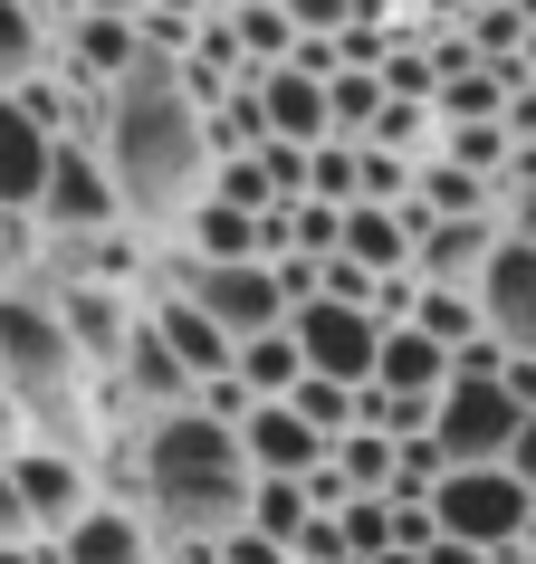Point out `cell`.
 Listing matches in <instances>:
<instances>
[{
	"label": "cell",
	"instance_id": "f546056e",
	"mask_svg": "<svg viewBox=\"0 0 536 564\" xmlns=\"http://www.w3.org/2000/svg\"><path fill=\"white\" fill-rule=\"evenodd\" d=\"M507 392H517V412H536V355H507V373H499Z\"/></svg>",
	"mask_w": 536,
	"mask_h": 564
},
{
	"label": "cell",
	"instance_id": "836d02e7",
	"mask_svg": "<svg viewBox=\"0 0 536 564\" xmlns=\"http://www.w3.org/2000/svg\"><path fill=\"white\" fill-rule=\"evenodd\" d=\"M507 230H517V239H527V249H536V192H527V202H517V210H507Z\"/></svg>",
	"mask_w": 536,
	"mask_h": 564
},
{
	"label": "cell",
	"instance_id": "4316f807",
	"mask_svg": "<svg viewBox=\"0 0 536 564\" xmlns=\"http://www.w3.org/2000/svg\"><path fill=\"white\" fill-rule=\"evenodd\" d=\"M211 202L249 210V220H268V210H288V202H278V182H268V163H259V153H239V163H221V173H211Z\"/></svg>",
	"mask_w": 536,
	"mask_h": 564
},
{
	"label": "cell",
	"instance_id": "d4e9b609",
	"mask_svg": "<svg viewBox=\"0 0 536 564\" xmlns=\"http://www.w3.org/2000/svg\"><path fill=\"white\" fill-rule=\"evenodd\" d=\"M326 106H335V144H364L374 116H384V77H374V67H345L326 87Z\"/></svg>",
	"mask_w": 536,
	"mask_h": 564
},
{
	"label": "cell",
	"instance_id": "d590c367",
	"mask_svg": "<svg viewBox=\"0 0 536 564\" xmlns=\"http://www.w3.org/2000/svg\"><path fill=\"white\" fill-rule=\"evenodd\" d=\"M202 10H211V20H221V10H239V0H202Z\"/></svg>",
	"mask_w": 536,
	"mask_h": 564
},
{
	"label": "cell",
	"instance_id": "277c9868",
	"mask_svg": "<svg viewBox=\"0 0 536 564\" xmlns=\"http://www.w3.org/2000/svg\"><path fill=\"white\" fill-rule=\"evenodd\" d=\"M431 517H441L450 545H479V555H517L536 535V488L517 469H450L431 488Z\"/></svg>",
	"mask_w": 536,
	"mask_h": 564
},
{
	"label": "cell",
	"instance_id": "f1b7e54d",
	"mask_svg": "<svg viewBox=\"0 0 536 564\" xmlns=\"http://www.w3.org/2000/svg\"><path fill=\"white\" fill-rule=\"evenodd\" d=\"M221 564H298V555H288V545H268L259 527H239L231 545H221Z\"/></svg>",
	"mask_w": 536,
	"mask_h": 564
},
{
	"label": "cell",
	"instance_id": "ffe728a7",
	"mask_svg": "<svg viewBox=\"0 0 536 564\" xmlns=\"http://www.w3.org/2000/svg\"><path fill=\"white\" fill-rule=\"evenodd\" d=\"M249 527H259L268 545H288V555H298L307 527H317V498H307V478H259V488H249Z\"/></svg>",
	"mask_w": 536,
	"mask_h": 564
},
{
	"label": "cell",
	"instance_id": "6da1fadb",
	"mask_svg": "<svg viewBox=\"0 0 536 564\" xmlns=\"http://www.w3.org/2000/svg\"><path fill=\"white\" fill-rule=\"evenodd\" d=\"M106 173L125 192V220L153 239V249H173L182 220L211 202V173H221V153H211V116L182 96V58H144L106 96Z\"/></svg>",
	"mask_w": 536,
	"mask_h": 564
},
{
	"label": "cell",
	"instance_id": "7c38bea8",
	"mask_svg": "<svg viewBox=\"0 0 536 564\" xmlns=\"http://www.w3.org/2000/svg\"><path fill=\"white\" fill-rule=\"evenodd\" d=\"M144 58H153V48H144V20H77L67 48H58V67H67L87 96H116Z\"/></svg>",
	"mask_w": 536,
	"mask_h": 564
},
{
	"label": "cell",
	"instance_id": "cb8c5ba5",
	"mask_svg": "<svg viewBox=\"0 0 536 564\" xmlns=\"http://www.w3.org/2000/svg\"><path fill=\"white\" fill-rule=\"evenodd\" d=\"M335 478L355 488V498H393V478H403V449L384 431H345L335 441Z\"/></svg>",
	"mask_w": 536,
	"mask_h": 564
},
{
	"label": "cell",
	"instance_id": "7402d4cb",
	"mask_svg": "<svg viewBox=\"0 0 536 564\" xmlns=\"http://www.w3.org/2000/svg\"><path fill=\"white\" fill-rule=\"evenodd\" d=\"M239 383H249V402H298V383H307L298 335H259V345H239Z\"/></svg>",
	"mask_w": 536,
	"mask_h": 564
},
{
	"label": "cell",
	"instance_id": "603a6c76",
	"mask_svg": "<svg viewBox=\"0 0 536 564\" xmlns=\"http://www.w3.org/2000/svg\"><path fill=\"white\" fill-rule=\"evenodd\" d=\"M412 326L431 335V345H450V355H470L479 335H489V316H479V297H470V288H421Z\"/></svg>",
	"mask_w": 536,
	"mask_h": 564
},
{
	"label": "cell",
	"instance_id": "d6a6232c",
	"mask_svg": "<svg viewBox=\"0 0 536 564\" xmlns=\"http://www.w3.org/2000/svg\"><path fill=\"white\" fill-rule=\"evenodd\" d=\"M421 564H499V555H479V545H450V535H441V545H431Z\"/></svg>",
	"mask_w": 536,
	"mask_h": 564
},
{
	"label": "cell",
	"instance_id": "d6986e66",
	"mask_svg": "<svg viewBox=\"0 0 536 564\" xmlns=\"http://www.w3.org/2000/svg\"><path fill=\"white\" fill-rule=\"evenodd\" d=\"M182 249L202 268H239V259H268V220H249V210L231 202H202L192 220H182Z\"/></svg>",
	"mask_w": 536,
	"mask_h": 564
},
{
	"label": "cell",
	"instance_id": "3957f363",
	"mask_svg": "<svg viewBox=\"0 0 536 564\" xmlns=\"http://www.w3.org/2000/svg\"><path fill=\"white\" fill-rule=\"evenodd\" d=\"M135 459H144V517L173 545H231L249 527L259 469H249L239 431H221L211 412H173L153 431H135Z\"/></svg>",
	"mask_w": 536,
	"mask_h": 564
},
{
	"label": "cell",
	"instance_id": "e575fe53",
	"mask_svg": "<svg viewBox=\"0 0 536 564\" xmlns=\"http://www.w3.org/2000/svg\"><path fill=\"white\" fill-rule=\"evenodd\" d=\"M0 564H58V555H30V545H0Z\"/></svg>",
	"mask_w": 536,
	"mask_h": 564
},
{
	"label": "cell",
	"instance_id": "e0dca14e",
	"mask_svg": "<svg viewBox=\"0 0 536 564\" xmlns=\"http://www.w3.org/2000/svg\"><path fill=\"white\" fill-rule=\"evenodd\" d=\"M259 106H268V134L278 144H335V106H326V87L317 77H298V67H268L259 77Z\"/></svg>",
	"mask_w": 536,
	"mask_h": 564
},
{
	"label": "cell",
	"instance_id": "5b68a950",
	"mask_svg": "<svg viewBox=\"0 0 536 564\" xmlns=\"http://www.w3.org/2000/svg\"><path fill=\"white\" fill-rule=\"evenodd\" d=\"M10 498L30 507V527H39V545H49V555H58L67 535L87 527L96 507H106V488H96V459H67V449H20V459H10Z\"/></svg>",
	"mask_w": 536,
	"mask_h": 564
},
{
	"label": "cell",
	"instance_id": "44dd1931",
	"mask_svg": "<svg viewBox=\"0 0 536 564\" xmlns=\"http://www.w3.org/2000/svg\"><path fill=\"white\" fill-rule=\"evenodd\" d=\"M374 153H403V163H431L441 153V106H421V96H384V116L364 134Z\"/></svg>",
	"mask_w": 536,
	"mask_h": 564
},
{
	"label": "cell",
	"instance_id": "8992f818",
	"mask_svg": "<svg viewBox=\"0 0 536 564\" xmlns=\"http://www.w3.org/2000/svg\"><path fill=\"white\" fill-rule=\"evenodd\" d=\"M288 335H298V355L317 383H345V392H374V373H384V316H364V306H298L288 316Z\"/></svg>",
	"mask_w": 536,
	"mask_h": 564
},
{
	"label": "cell",
	"instance_id": "9c48e42d",
	"mask_svg": "<svg viewBox=\"0 0 536 564\" xmlns=\"http://www.w3.org/2000/svg\"><path fill=\"white\" fill-rule=\"evenodd\" d=\"M479 316H489V335H499L507 355H536V249L517 230H507V249L479 278Z\"/></svg>",
	"mask_w": 536,
	"mask_h": 564
},
{
	"label": "cell",
	"instance_id": "7a4b0ae2",
	"mask_svg": "<svg viewBox=\"0 0 536 564\" xmlns=\"http://www.w3.org/2000/svg\"><path fill=\"white\" fill-rule=\"evenodd\" d=\"M0 392L20 402L39 449H67V459H96L106 449V383L87 373L49 278H20L10 306H0Z\"/></svg>",
	"mask_w": 536,
	"mask_h": 564
},
{
	"label": "cell",
	"instance_id": "4fadbf2b",
	"mask_svg": "<svg viewBox=\"0 0 536 564\" xmlns=\"http://www.w3.org/2000/svg\"><path fill=\"white\" fill-rule=\"evenodd\" d=\"M58 564H173V535L153 527L144 507H116V498H106L87 527L58 545Z\"/></svg>",
	"mask_w": 536,
	"mask_h": 564
},
{
	"label": "cell",
	"instance_id": "30bf717a",
	"mask_svg": "<svg viewBox=\"0 0 536 564\" xmlns=\"http://www.w3.org/2000/svg\"><path fill=\"white\" fill-rule=\"evenodd\" d=\"M239 449H249V469H259V478H317L335 459V441L307 431L298 402H259V412L239 421Z\"/></svg>",
	"mask_w": 536,
	"mask_h": 564
},
{
	"label": "cell",
	"instance_id": "4dcf8cb0",
	"mask_svg": "<svg viewBox=\"0 0 536 564\" xmlns=\"http://www.w3.org/2000/svg\"><path fill=\"white\" fill-rule=\"evenodd\" d=\"M153 0H77V20H144Z\"/></svg>",
	"mask_w": 536,
	"mask_h": 564
},
{
	"label": "cell",
	"instance_id": "ba28073f",
	"mask_svg": "<svg viewBox=\"0 0 536 564\" xmlns=\"http://www.w3.org/2000/svg\"><path fill=\"white\" fill-rule=\"evenodd\" d=\"M39 230H49V239L135 230V220H125V192H116V173H106V153H96V144H58V163H49V202H39Z\"/></svg>",
	"mask_w": 536,
	"mask_h": 564
},
{
	"label": "cell",
	"instance_id": "ac0fdd59",
	"mask_svg": "<svg viewBox=\"0 0 536 564\" xmlns=\"http://www.w3.org/2000/svg\"><path fill=\"white\" fill-rule=\"evenodd\" d=\"M58 77V30L39 20V0H0V96Z\"/></svg>",
	"mask_w": 536,
	"mask_h": 564
},
{
	"label": "cell",
	"instance_id": "5bb4252c",
	"mask_svg": "<svg viewBox=\"0 0 536 564\" xmlns=\"http://www.w3.org/2000/svg\"><path fill=\"white\" fill-rule=\"evenodd\" d=\"M499 249H507V220H431L421 230V288H470L479 297Z\"/></svg>",
	"mask_w": 536,
	"mask_h": 564
},
{
	"label": "cell",
	"instance_id": "8fae6325",
	"mask_svg": "<svg viewBox=\"0 0 536 564\" xmlns=\"http://www.w3.org/2000/svg\"><path fill=\"white\" fill-rule=\"evenodd\" d=\"M49 163H58V134H39V124L0 96V220H39V202H49Z\"/></svg>",
	"mask_w": 536,
	"mask_h": 564
},
{
	"label": "cell",
	"instance_id": "83f0119b",
	"mask_svg": "<svg viewBox=\"0 0 536 564\" xmlns=\"http://www.w3.org/2000/svg\"><path fill=\"white\" fill-rule=\"evenodd\" d=\"M288 20H298V39H345L364 20V0H278Z\"/></svg>",
	"mask_w": 536,
	"mask_h": 564
},
{
	"label": "cell",
	"instance_id": "52a82bcc",
	"mask_svg": "<svg viewBox=\"0 0 536 564\" xmlns=\"http://www.w3.org/2000/svg\"><path fill=\"white\" fill-rule=\"evenodd\" d=\"M517 431H527V412H517L507 383H450L431 441H441L450 469H507V459H517Z\"/></svg>",
	"mask_w": 536,
	"mask_h": 564
},
{
	"label": "cell",
	"instance_id": "2e32d148",
	"mask_svg": "<svg viewBox=\"0 0 536 564\" xmlns=\"http://www.w3.org/2000/svg\"><path fill=\"white\" fill-rule=\"evenodd\" d=\"M144 316H153V335H163V345L182 355V373H192V383H221V373H239V345L211 326L192 297H153Z\"/></svg>",
	"mask_w": 536,
	"mask_h": 564
},
{
	"label": "cell",
	"instance_id": "1f68e13d",
	"mask_svg": "<svg viewBox=\"0 0 536 564\" xmlns=\"http://www.w3.org/2000/svg\"><path fill=\"white\" fill-rule=\"evenodd\" d=\"M507 469H517V478L536 488V412H527V431H517V459H507Z\"/></svg>",
	"mask_w": 536,
	"mask_h": 564
},
{
	"label": "cell",
	"instance_id": "484cf974",
	"mask_svg": "<svg viewBox=\"0 0 536 564\" xmlns=\"http://www.w3.org/2000/svg\"><path fill=\"white\" fill-rule=\"evenodd\" d=\"M211 153L221 163H239V153H268V106H259V87H239L221 116H211Z\"/></svg>",
	"mask_w": 536,
	"mask_h": 564
},
{
	"label": "cell",
	"instance_id": "8d00e7d4",
	"mask_svg": "<svg viewBox=\"0 0 536 564\" xmlns=\"http://www.w3.org/2000/svg\"><path fill=\"white\" fill-rule=\"evenodd\" d=\"M374 564H421V555H374Z\"/></svg>",
	"mask_w": 536,
	"mask_h": 564
},
{
	"label": "cell",
	"instance_id": "9a60e30c",
	"mask_svg": "<svg viewBox=\"0 0 536 564\" xmlns=\"http://www.w3.org/2000/svg\"><path fill=\"white\" fill-rule=\"evenodd\" d=\"M450 383H460V355L450 345H431L421 326H384V373H374V392H393V402H441Z\"/></svg>",
	"mask_w": 536,
	"mask_h": 564
}]
</instances>
